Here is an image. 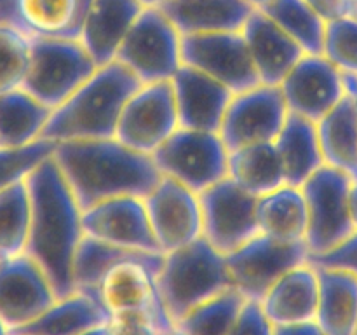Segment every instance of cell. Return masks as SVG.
<instances>
[{"mask_svg": "<svg viewBox=\"0 0 357 335\" xmlns=\"http://www.w3.org/2000/svg\"><path fill=\"white\" fill-rule=\"evenodd\" d=\"M31 220L28 257L33 258L63 299L75 293L73 265L84 237L82 208L54 157L38 164L26 177Z\"/></svg>", "mask_w": 357, "mask_h": 335, "instance_id": "1", "label": "cell"}, {"mask_svg": "<svg viewBox=\"0 0 357 335\" xmlns=\"http://www.w3.org/2000/svg\"><path fill=\"white\" fill-rule=\"evenodd\" d=\"M52 157L82 211L122 195L145 199L162 178L150 154L129 149L117 138L59 142Z\"/></svg>", "mask_w": 357, "mask_h": 335, "instance_id": "2", "label": "cell"}, {"mask_svg": "<svg viewBox=\"0 0 357 335\" xmlns=\"http://www.w3.org/2000/svg\"><path fill=\"white\" fill-rule=\"evenodd\" d=\"M142 84L122 63L100 66L65 103L52 110L40 138L56 143L115 138L122 108Z\"/></svg>", "mask_w": 357, "mask_h": 335, "instance_id": "3", "label": "cell"}, {"mask_svg": "<svg viewBox=\"0 0 357 335\" xmlns=\"http://www.w3.org/2000/svg\"><path fill=\"white\" fill-rule=\"evenodd\" d=\"M155 281L174 325L188 311L234 286L225 255L211 246L204 236L166 253Z\"/></svg>", "mask_w": 357, "mask_h": 335, "instance_id": "4", "label": "cell"}, {"mask_svg": "<svg viewBox=\"0 0 357 335\" xmlns=\"http://www.w3.org/2000/svg\"><path fill=\"white\" fill-rule=\"evenodd\" d=\"M98 70L80 40L31 37L23 89L51 110L65 103Z\"/></svg>", "mask_w": 357, "mask_h": 335, "instance_id": "5", "label": "cell"}, {"mask_svg": "<svg viewBox=\"0 0 357 335\" xmlns=\"http://www.w3.org/2000/svg\"><path fill=\"white\" fill-rule=\"evenodd\" d=\"M351 177L330 164H323L302 185L307 204L305 244L309 255L335 250L356 232L351 215Z\"/></svg>", "mask_w": 357, "mask_h": 335, "instance_id": "6", "label": "cell"}, {"mask_svg": "<svg viewBox=\"0 0 357 335\" xmlns=\"http://www.w3.org/2000/svg\"><path fill=\"white\" fill-rule=\"evenodd\" d=\"M115 61L143 84L171 80L181 61V34L157 7H145L119 47Z\"/></svg>", "mask_w": 357, "mask_h": 335, "instance_id": "7", "label": "cell"}, {"mask_svg": "<svg viewBox=\"0 0 357 335\" xmlns=\"http://www.w3.org/2000/svg\"><path fill=\"white\" fill-rule=\"evenodd\" d=\"M152 157L164 177L197 194L229 177V150L218 133L178 128Z\"/></svg>", "mask_w": 357, "mask_h": 335, "instance_id": "8", "label": "cell"}, {"mask_svg": "<svg viewBox=\"0 0 357 335\" xmlns=\"http://www.w3.org/2000/svg\"><path fill=\"white\" fill-rule=\"evenodd\" d=\"M225 260L234 288L239 290L246 300L261 302L278 279L309 262V248L305 241L284 243L257 234L236 251L225 255Z\"/></svg>", "mask_w": 357, "mask_h": 335, "instance_id": "9", "label": "cell"}, {"mask_svg": "<svg viewBox=\"0 0 357 335\" xmlns=\"http://www.w3.org/2000/svg\"><path fill=\"white\" fill-rule=\"evenodd\" d=\"M202 236L220 253L229 255L260 234L257 220L258 198L241 188L230 177L199 194Z\"/></svg>", "mask_w": 357, "mask_h": 335, "instance_id": "10", "label": "cell"}, {"mask_svg": "<svg viewBox=\"0 0 357 335\" xmlns=\"http://www.w3.org/2000/svg\"><path fill=\"white\" fill-rule=\"evenodd\" d=\"M180 128L171 80L142 84L122 108L115 138L126 147L152 156Z\"/></svg>", "mask_w": 357, "mask_h": 335, "instance_id": "11", "label": "cell"}, {"mask_svg": "<svg viewBox=\"0 0 357 335\" xmlns=\"http://www.w3.org/2000/svg\"><path fill=\"white\" fill-rule=\"evenodd\" d=\"M288 114L281 86L258 84L234 94L218 135L229 152L255 143L275 142Z\"/></svg>", "mask_w": 357, "mask_h": 335, "instance_id": "12", "label": "cell"}, {"mask_svg": "<svg viewBox=\"0 0 357 335\" xmlns=\"http://www.w3.org/2000/svg\"><path fill=\"white\" fill-rule=\"evenodd\" d=\"M181 61L208 73L234 94L261 84L241 30L181 35Z\"/></svg>", "mask_w": 357, "mask_h": 335, "instance_id": "13", "label": "cell"}, {"mask_svg": "<svg viewBox=\"0 0 357 335\" xmlns=\"http://www.w3.org/2000/svg\"><path fill=\"white\" fill-rule=\"evenodd\" d=\"M164 262H150L142 258H128L108 269L98 285V300L110 314L124 311H139L155 321L160 332H173L171 321L159 288L157 276Z\"/></svg>", "mask_w": 357, "mask_h": 335, "instance_id": "14", "label": "cell"}, {"mask_svg": "<svg viewBox=\"0 0 357 335\" xmlns=\"http://www.w3.org/2000/svg\"><path fill=\"white\" fill-rule=\"evenodd\" d=\"M153 236L164 253L202 237V209L199 194L169 177L160 178L145 198Z\"/></svg>", "mask_w": 357, "mask_h": 335, "instance_id": "15", "label": "cell"}, {"mask_svg": "<svg viewBox=\"0 0 357 335\" xmlns=\"http://www.w3.org/2000/svg\"><path fill=\"white\" fill-rule=\"evenodd\" d=\"M58 300L40 265L26 253L0 260V320L9 332L37 320Z\"/></svg>", "mask_w": 357, "mask_h": 335, "instance_id": "16", "label": "cell"}, {"mask_svg": "<svg viewBox=\"0 0 357 335\" xmlns=\"http://www.w3.org/2000/svg\"><path fill=\"white\" fill-rule=\"evenodd\" d=\"M84 236L115 246L164 253L153 236L145 199L136 195L107 199L82 211Z\"/></svg>", "mask_w": 357, "mask_h": 335, "instance_id": "17", "label": "cell"}, {"mask_svg": "<svg viewBox=\"0 0 357 335\" xmlns=\"http://www.w3.org/2000/svg\"><path fill=\"white\" fill-rule=\"evenodd\" d=\"M279 86L289 112L316 124L345 96L344 73L324 54H303Z\"/></svg>", "mask_w": 357, "mask_h": 335, "instance_id": "18", "label": "cell"}, {"mask_svg": "<svg viewBox=\"0 0 357 335\" xmlns=\"http://www.w3.org/2000/svg\"><path fill=\"white\" fill-rule=\"evenodd\" d=\"M180 128L218 133L234 93L208 73L181 65L171 79Z\"/></svg>", "mask_w": 357, "mask_h": 335, "instance_id": "19", "label": "cell"}, {"mask_svg": "<svg viewBox=\"0 0 357 335\" xmlns=\"http://www.w3.org/2000/svg\"><path fill=\"white\" fill-rule=\"evenodd\" d=\"M241 31L246 38L258 79L267 86H279L305 54L303 49L260 9L250 14Z\"/></svg>", "mask_w": 357, "mask_h": 335, "instance_id": "20", "label": "cell"}, {"mask_svg": "<svg viewBox=\"0 0 357 335\" xmlns=\"http://www.w3.org/2000/svg\"><path fill=\"white\" fill-rule=\"evenodd\" d=\"M145 7L139 0H93L84 20L80 38L96 66L115 61L129 28Z\"/></svg>", "mask_w": 357, "mask_h": 335, "instance_id": "21", "label": "cell"}, {"mask_svg": "<svg viewBox=\"0 0 357 335\" xmlns=\"http://www.w3.org/2000/svg\"><path fill=\"white\" fill-rule=\"evenodd\" d=\"M261 309L272 325H291L316 320L319 304V276L312 264L286 272L261 299Z\"/></svg>", "mask_w": 357, "mask_h": 335, "instance_id": "22", "label": "cell"}, {"mask_svg": "<svg viewBox=\"0 0 357 335\" xmlns=\"http://www.w3.org/2000/svg\"><path fill=\"white\" fill-rule=\"evenodd\" d=\"M157 9L187 35L243 30L255 7L246 0H169Z\"/></svg>", "mask_w": 357, "mask_h": 335, "instance_id": "23", "label": "cell"}, {"mask_svg": "<svg viewBox=\"0 0 357 335\" xmlns=\"http://www.w3.org/2000/svg\"><path fill=\"white\" fill-rule=\"evenodd\" d=\"M274 143L286 185L300 188L324 164L317 124L310 119L289 112Z\"/></svg>", "mask_w": 357, "mask_h": 335, "instance_id": "24", "label": "cell"}, {"mask_svg": "<svg viewBox=\"0 0 357 335\" xmlns=\"http://www.w3.org/2000/svg\"><path fill=\"white\" fill-rule=\"evenodd\" d=\"M316 269L319 276L316 321L326 335H356L357 274L338 267Z\"/></svg>", "mask_w": 357, "mask_h": 335, "instance_id": "25", "label": "cell"}, {"mask_svg": "<svg viewBox=\"0 0 357 335\" xmlns=\"http://www.w3.org/2000/svg\"><path fill=\"white\" fill-rule=\"evenodd\" d=\"M112 314L103 304L87 293L75 292L58 299L37 320L10 334L26 335H82L110 321Z\"/></svg>", "mask_w": 357, "mask_h": 335, "instance_id": "26", "label": "cell"}, {"mask_svg": "<svg viewBox=\"0 0 357 335\" xmlns=\"http://www.w3.org/2000/svg\"><path fill=\"white\" fill-rule=\"evenodd\" d=\"M324 164L337 168L357 181V107L345 93L340 103L317 122Z\"/></svg>", "mask_w": 357, "mask_h": 335, "instance_id": "27", "label": "cell"}, {"mask_svg": "<svg viewBox=\"0 0 357 335\" xmlns=\"http://www.w3.org/2000/svg\"><path fill=\"white\" fill-rule=\"evenodd\" d=\"M257 220L260 234L272 239L284 243L305 241L307 204L302 188L284 185L258 198Z\"/></svg>", "mask_w": 357, "mask_h": 335, "instance_id": "28", "label": "cell"}, {"mask_svg": "<svg viewBox=\"0 0 357 335\" xmlns=\"http://www.w3.org/2000/svg\"><path fill=\"white\" fill-rule=\"evenodd\" d=\"M51 114L23 87L0 93V149H20L40 140Z\"/></svg>", "mask_w": 357, "mask_h": 335, "instance_id": "29", "label": "cell"}, {"mask_svg": "<svg viewBox=\"0 0 357 335\" xmlns=\"http://www.w3.org/2000/svg\"><path fill=\"white\" fill-rule=\"evenodd\" d=\"M229 177L257 198L286 185L284 170L274 142L255 143L229 152Z\"/></svg>", "mask_w": 357, "mask_h": 335, "instance_id": "30", "label": "cell"}, {"mask_svg": "<svg viewBox=\"0 0 357 335\" xmlns=\"http://www.w3.org/2000/svg\"><path fill=\"white\" fill-rule=\"evenodd\" d=\"M93 0H20L21 17L30 37L79 40Z\"/></svg>", "mask_w": 357, "mask_h": 335, "instance_id": "31", "label": "cell"}, {"mask_svg": "<svg viewBox=\"0 0 357 335\" xmlns=\"http://www.w3.org/2000/svg\"><path fill=\"white\" fill-rule=\"evenodd\" d=\"M305 54H323L326 21L305 0H271L260 7Z\"/></svg>", "mask_w": 357, "mask_h": 335, "instance_id": "32", "label": "cell"}, {"mask_svg": "<svg viewBox=\"0 0 357 335\" xmlns=\"http://www.w3.org/2000/svg\"><path fill=\"white\" fill-rule=\"evenodd\" d=\"M244 304L246 297L232 286L188 311L176 321L174 332L178 335H230Z\"/></svg>", "mask_w": 357, "mask_h": 335, "instance_id": "33", "label": "cell"}, {"mask_svg": "<svg viewBox=\"0 0 357 335\" xmlns=\"http://www.w3.org/2000/svg\"><path fill=\"white\" fill-rule=\"evenodd\" d=\"M30 220V191L24 178L0 191V260L26 251Z\"/></svg>", "mask_w": 357, "mask_h": 335, "instance_id": "34", "label": "cell"}, {"mask_svg": "<svg viewBox=\"0 0 357 335\" xmlns=\"http://www.w3.org/2000/svg\"><path fill=\"white\" fill-rule=\"evenodd\" d=\"M30 40L23 31L0 27V93L23 86L30 65Z\"/></svg>", "mask_w": 357, "mask_h": 335, "instance_id": "35", "label": "cell"}, {"mask_svg": "<svg viewBox=\"0 0 357 335\" xmlns=\"http://www.w3.org/2000/svg\"><path fill=\"white\" fill-rule=\"evenodd\" d=\"M58 143L37 140L20 149H0V191L24 180L35 168L54 154Z\"/></svg>", "mask_w": 357, "mask_h": 335, "instance_id": "36", "label": "cell"}, {"mask_svg": "<svg viewBox=\"0 0 357 335\" xmlns=\"http://www.w3.org/2000/svg\"><path fill=\"white\" fill-rule=\"evenodd\" d=\"M323 54L344 73L357 75V20L352 16L326 21Z\"/></svg>", "mask_w": 357, "mask_h": 335, "instance_id": "37", "label": "cell"}, {"mask_svg": "<svg viewBox=\"0 0 357 335\" xmlns=\"http://www.w3.org/2000/svg\"><path fill=\"white\" fill-rule=\"evenodd\" d=\"M110 335H160V328L155 321L139 311H124V313L112 314L108 321Z\"/></svg>", "mask_w": 357, "mask_h": 335, "instance_id": "38", "label": "cell"}, {"mask_svg": "<svg viewBox=\"0 0 357 335\" xmlns=\"http://www.w3.org/2000/svg\"><path fill=\"white\" fill-rule=\"evenodd\" d=\"M230 335H274V325L264 313L260 302L246 300Z\"/></svg>", "mask_w": 357, "mask_h": 335, "instance_id": "39", "label": "cell"}, {"mask_svg": "<svg viewBox=\"0 0 357 335\" xmlns=\"http://www.w3.org/2000/svg\"><path fill=\"white\" fill-rule=\"evenodd\" d=\"M309 264L316 267H338L357 274V230L345 243L323 255H309Z\"/></svg>", "mask_w": 357, "mask_h": 335, "instance_id": "40", "label": "cell"}, {"mask_svg": "<svg viewBox=\"0 0 357 335\" xmlns=\"http://www.w3.org/2000/svg\"><path fill=\"white\" fill-rule=\"evenodd\" d=\"M324 21L337 20V17L351 16L352 2L354 0H305Z\"/></svg>", "mask_w": 357, "mask_h": 335, "instance_id": "41", "label": "cell"}, {"mask_svg": "<svg viewBox=\"0 0 357 335\" xmlns=\"http://www.w3.org/2000/svg\"><path fill=\"white\" fill-rule=\"evenodd\" d=\"M0 27L14 28L30 37L21 17L20 0H0Z\"/></svg>", "mask_w": 357, "mask_h": 335, "instance_id": "42", "label": "cell"}, {"mask_svg": "<svg viewBox=\"0 0 357 335\" xmlns=\"http://www.w3.org/2000/svg\"><path fill=\"white\" fill-rule=\"evenodd\" d=\"M274 335H326L316 320L291 325H274Z\"/></svg>", "mask_w": 357, "mask_h": 335, "instance_id": "43", "label": "cell"}, {"mask_svg": "<svg viewBox=\"0 0 357 335\" xmlns=\"http://www.w3.org/2000/svg\"><path fill=\"white\" fill-rule=\"evenodd\" d=\"M344 84H345V93L351 94L357 107V75H354V73H344Z\"/></svg>", "mask_w": 357, "mask_h": 335, "instance_id": "44", "label": "cell"}, {"mask_svg": "<svg viewBox=\"0 0 357 335\" xmlns=\"http://www.w3.org/2000/svg\"><path fill=\"white\" fill-rule=\"evenodd\" d=\"M351 215H352V222H354L357 229V181H354L351 187Z\"/></svg>", "mask_w": 357, "mask_h": 335, "instance_id": "45", "label": "cell"}, {"mask_svg": "<svg viewBox=\"0 0 357 335\" xmlns=\"http://www.w3.org/2000/svg\"><path fill=\"white\" fill-rule=\"evenodd\" d=\"M82 335H110V332H108V323L103 325V327L93 328V330L86 332V334H82Z\"/></svg>", "mask_w": 357, "mask_h": 335, "instance_id": "46", "label": "cell"}, {"mask_svg": "<svg viewBox=\"0 0 357 335\" xmlns=\"http://www.w3.org/2000/svg\"><path fill=\"white\" fill-rule=\"evenodd\" d=\"M143 7H160L162 3L169 2V0H139Z\"/></svg>", "mask_w": 357, "mask_h": 335, "instance_id": "47", "label": "cell"}, {"mask_svg": "<svg viewBox=\"0 0 357 335\" xmlns=\"http://www.w3.org/2000/svg\"><path fill=\"white\" fill-rule=\"evenodd\" d=\"M248 3H251V6L255 7V9H260V7H264L265 3H268L271 0H246Z\"/></svg>", "mask_w": 357, "mask_h": 335, "instance_id": "48", "label": "cell"}, {"mask_svg": "<svg viewBox=\"0 0 357 335\" xmlns=\"http://www.w3.org/2000/svg\"><path fill=\"white\" fill-rule=\"evenodd\" d=\"M0 335H10L9 328L6 327V323H3L2 320H0Z\"/></svg>", "mask_w": 357, "mask_h": 335, "instance_id": "49", "label": "cell"}, {"mask_svg": "<svg viewBox=\"0 0 357 335\" xmlns=\"http://www.w3.org/2000/svg\"><path fill=\"white\" fill-rule=\"evenodd\" d=\"M351 16H352V17H356V20H357V0H354V2H352V9H351Z\"/></svg>", "mask_w": 357, "mask_h": 335, "instance_id": "50", "label": "cell"}, {"mask_svg": "<svg viewBox=\"0 0 357 335\" xmlns=\"http://www.w3.org/2000/svg\"><path fill=\"white\" fill-rule=\"evenodd\" d=\"M160 335H178V334L173 330V332H166V334H160Z\"/></svg>", "mask_w": 357, "mask_h": 335, "instance_id": "51", "label": "cell"}, {"mask_svg": "<svg viewBox=\"0 0 357 335\" xmlns=\"http://www.w3.org/2000/svg\"><path fill=\"white\" fill-rule=\"evenodd\" d=\"M10 335H26V334H10Z\"/></svg>", "mask_w": 357, "mask_h": 335, "instance_id": "52", "label": "cell"}, {"mask_svg": "<svg viewBox=\"0 0 357 335\" xmlns=\"http://www.w3.org/2000/svg\"><path fill=\"white\" fill-rule=\"evenodd\" d=\"M356 335H357V334H356Z\"/></svg>", "mask_w": 357, "mask_h": 335, "instance_id": "53", "label": "cell"}]
</instances>
